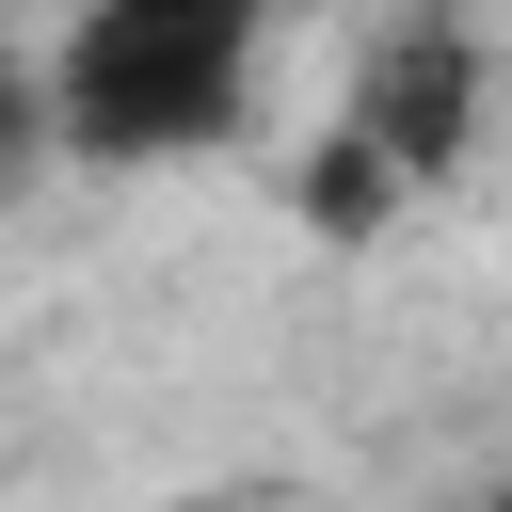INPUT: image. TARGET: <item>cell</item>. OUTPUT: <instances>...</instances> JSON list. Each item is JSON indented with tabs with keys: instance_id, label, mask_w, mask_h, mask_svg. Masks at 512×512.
<instances>
[{
	"instance_id": "cell-3",
	"label": "cell",
	"mask_w": 512,
	"mask_h": 512,
	"mask_svg": "<svg viewBox=\"0 0 512 512\" xmlns=\"http://www.w3.org/2000/svg\"><path fill=\"white\" fill-rule=\"evenodd\" d=\"M48 160H64V112H48V64H32L16 32H0V192H16V176H48Z\"/></svg>"
},
{
	"instance_id": "cell-2",
	"label": "cell",
	"mask_w": 512,
	"mask_h": 512,
	"mask_svg": "<svg viewBox=\"0 0 512 512\" xmlns=\"http://www.w3.org/2000/svg\"><path fill=\"white\" fill-rule=\"evenodd\" d=\"M480 96H496V48H480V16H464V0H400V16L368 32L352 96H336V144H352L368 176L432 192V176L480 144Z\"/></svg>"
},
{
	"instance_id": "cell-1",
	"label": "cell",
	"mask_w": 512,
	"mask_h": 512,
	"mask_svg": "<svg viewBox=\"0 0 512 512\" xmlns=\"http://www.w3.org/2000/svg\"><path fill=\"white\" fill-rule=\"evenodd\" d=\"M272 16H288V0H80L64 48H48L64 160L160 176V160L240 144V128H256V64H272Z\"/></svg>"
},
{
	"instance_id": "cell-4",
	"label": "cell",
	"mask_w": 512,
	"mask_h": 512,
	"mask_svg": "<svg viewBox=\"0 0 512 512\" xmlns=\"http://www.w3.org/2000/svg\"><path fill=\"white\" fill-rule=\"evenodd\" d=\"M480 512H512V480H496V496H480Z\"/></svg>"
}]
</instances>
